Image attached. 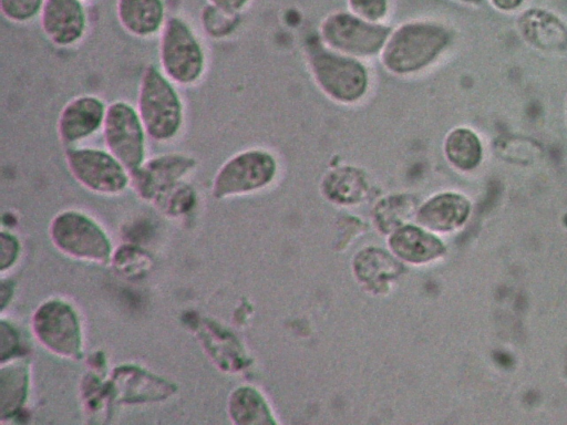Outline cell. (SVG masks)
<instances>
[{
	"instance_id": "1",
	"label": "cell",
	"mask_w": 567,
	"mask_h": 425,
	"mask_svg": "<svg viewBox=\"0 0 567 425\" xmlns=\"http://www.w3.org/2000/svg\"><path fill=\"white\" fill-rule=\"evenodd\" d=\"M450 41L449 30L439 22L406 21L392 29L380 53L381 63L394 75H413L431 66Z\"/></svg>"
},
{
	"instance_id": "2",
	"label": "cell",
	"mask_w": 567,
	"mask_h": 425,
	"mask_svg": "<svg viewBox=\"0 0 567 425\" xmlns=\"http://www.w3.org/2000/svg\"><path fill=\"white\" fill-rule=\"evenodd\" d=\"M307 63L317 86L334 102L355 104L369 91L370 73L365 64L322 41L307 45Z\"/></svg>"
},
{
	"instance_id": "3",
	"label": "cell",
	"mask_w": 567,
	"mask_h": 425,
	"mask_svg": "<svg viewBox=\"0 0 567 425\" xmlns=\"http://www.w3.org/2000/svg\"><path fill=\"white\" fill-rule=\"evenodd\" d=\"M136 110L147 135L156 142L175 138L184 123V104L175 83L153 64L142 73Z\"/></svg>"
},
{
	"instance_id": "4",
	"label": "cell",
	"mask_w": 567,
	"mask_h": 425,
	"mask_svg": "<svg viewBox=\"0 0 567 425\" xmlns=\"http://www.w3.org/2000/svg\"><path fill=\"white\" fill-rule=\"evenodd\" d=\"M159 64L175 84L197 83L206 69V54L192 27L179 17L166 20L159 37Z\"/></svg>"
},
{
	"instance_id": "5",
	"label": "cell",
	"mask_w": 567,
	"mask_h": 425,
	"mask_svg": "<svg viewBox=\"0 0 567 425\" xmlns=\"http://www.w3.org/2000/svg\"><path fill=\"white\" fill-rule=\"evenodd\" d=\"M319 31L327 46L361 59L380 54L392 28L383 22L368 21L350 11H334L323 18Z\"/></svg>"
},
{
	"instance_id": "6",
	"label": "cell",
	"mask_w": 567,
	"mask_h": 425,
	"mask_svg": "<svg viewBox=\"0 0 567 425\" xmlns=\"http://www.w3.org/2000/svg\"><path fill=\"white\" fill-rule=\"evenodd\" d=\"M277 170L278 162L267 149L238 152L217 170L212 193L216 198H226L259 190L275 179Z\"/></svg>"
},
{
	"instance_id": "7",
	"label": "cell",
	"mask_w": 567,
	"mask_h": 425,
	"mask_svg": "<svg viewBox=\"0 0 567 425\" xmlns=\"http://www.w3.org/2000/svg\"><path fill=\"white\" fill-rule=\"evenodd\" d=\"M64 158L74 179L93 193L116 195L131 183L130 172L107 149L68 146Z\"/></svg>"
},
{
	"instance_id": "8",
	"label": "cell",
	"mask_w": 567,
	"mask_h": 425,
	"mask_svg": "<svg viewBox=\"0 0 567 425\" xmlns=\"http://www.w3.org/2000/svg\"><path fill=\"white\" fill-rule=\"evenodd\" d=\"M50 235L58 249L70 257L106 262L111 256V243L104 230L81 211L58 214L51 221Z\"/></svg>"
},
{
	"instance_id": "9",
	"label": "cell",
	"mask_w": 567,
	"mask_h": 425,
	"mask_svg": "<svg viewBox=\"0 0 567 425\" xmlns=\"http://www.w3.org/2000/svg\"><path fill=\"white\" fill-rule=\"evenodd\" d=\"M106 149L132 173L146 157V129L132 104L115 101L107 105L102 127Z\"/></svg>"
},
{
	"instance_id": "10",
	"label": "cell",
	"mask_w": 567,
	"mask_h": 425,
	"mask_svg": "<svg viewBox=\"0 0 567 425\" xmlns=\"http://www.w3.org/2000/svg\"><path fill=\"white\" fill-rule=\"evenodd\" d=\"M32 329L38 341L50 352L63 357L79 356L80 324L66 303L59 300L43 303L32 318Z\"/></svg>"
},
{
	"instance_id": "11",
	"label": "cell",
	"mask_w": 567,
	"mask_h": 425,
	"mask_svg": "<svg viewBox=\"0 0 567 425\" xmlns=\"http://www.w3.org/2000/svg\"><path fill=\"white\" fill-rule=\"evenodd\" d=\"M196 166L194 157L171 153L145 160L130 173L137 194L148 200H155L163 191L179 182Z\"/></svg>"
},
{
	"instance_id": "12",
	"label": "cell",
	"mask_w": 567,
	"mask_h": 425,
	"mask_svg": "<svg viewBox=\"0 0 567 425\" xmlns=\"http://www.w3.org/2000/svg\"><path fill=\"white\" fill-rule=\"evenodd\" d=\"M81 0H44L40 24L47 39L68 48L80 42L87 29V14Z\"/></svg>"
},
{
	"instance_id": "13",
	"label": "cell",
	"mask_w": 567,
	"mask_h": 425,
	"mask_svg": "<svg viewBox=\"0 0 567 425\" xmlns=\"http://www.w3.org/2000/svg\"><path fill=\"white\" fill-rule=\"evenodd\" d=\"M107 106L105 102L92 94L79 95L70 100L61 110L56 132L60 141L73 146L103 127Z\"/></svg>"
},
{
	"instance_id": "14",
	"label": "cell",
	"mask_w": 567,
	"mask_h": 425,
	"mask_svg": "<svg viewBox=\"0 0 567 425\" xmlns=\"http://www.w3.org/2000/svg\"><path fill=\"white\" fill-rule=\"evenodd\" d=\"M470 201L461 194L441 193L432 196L415 211L416 221L435 231H451L467 219Z\"/></svg>"
},
{
	"instance_id": "15",
	"label": "cell",
	"mask_w": 567,
	"mask_h": 425,
	"mask_svg": "<svg viewBox=\"0 0 567 425\" xmlns=\"http://www.w3.org/2000/svg\"><path fill=\"white\" fill-rule=\"evenodd\" d=\"M115 13L121 27L136 38H150L166 22L163 0H116Z\"/></svg>"
},
{
	"instance_id": "16",
	"label": "cell",
	"mask_w": 567,
	"mask_h": 425,
	"mask_svg": "<svg viewBox=\"0 0 567 425\" xmlns=\"http://www.w3.org/2000/svg\"><path fill=\"white\" fill-rule=\"evenodd\" d=\"M389 245L398 257L413 263L431 261L444 252V246L437 237L411 225L395 229Z\"/></svg>"
},
{
	"instance_id": "17",
	"label": "cell",
	"mask_w": 567,
	"mask_h": 425,
	"mask_svg": "<svg viewBox=\"0 0 567 425\" xmlns=\"http://www.w3.org/2000/svg\"><path fill=\"white\" fill-rule=\"evenodd\" d=\"M524 37L534 45L545 50H561L567 46V29L558 18L543 9H530L519 20Z\"/></svg>"
},
{
	"instance_id": "18",
	"label": "cell",
	"mask_w": 567,
	"mask_h": 425,
	"mask_svg": "<svg viewBox=\"0 0 567 425\" xmlns=\"http://www.w3.org/2000/svg\"><path fill=\"white\" fill-rule=\"evenodd\" d=\"M327 198L340 205L360 201L368 191V182L361 169L343 166L330 170L322 180Z\"/></svg>"
},
{
	"instance_id": "19",
	"label": "cell",
	"mask_w": 567,
	"mask_h": 425,
	"mask_svg": "<svg viewBox=\"0 0 567 425\" xmlns=\"http://www.w3.org/2000/svg\"><path fill=\"white\" fill-rule=\"evenodd\" d=\"M28 388V371L24 362L1 363L0 407L1 417L12 416L22 405Z\"/></svg>"
},
{
	"instance_id": "20",
	"label": "cell",
	"mask_w": 567,
	"mask_h": 425,
	"mask_svg": "<svg viewBox=\"0 0 567 425\" xmlns=\"http://www.w3.org/2000/svg\"><path fill=\"white\" fill-rule=\"evenodd\" d=\"M444 153L454 167L471 170L478 165L482 157L480 138L468 128H454L444 141Z\"/></svg>"
},
{
	"instance_id": "21",
	"label": "cell",
	"mask_w": 567,
	"mask_h": 425,
	"mask_svg": "<svg viewBox=\"0 0 567 425\" xmlns=\"http://www.w3.org/2000/svg\"><path fill=\"white\" fill-rule=\"evenodd\" d=\"M229 415L237 424L274 423L262 396L251 387H239L233 392L228 403Z\"/></svg>"
},
{
	"instance_id": "22",
	"label": "cell",
	"mask_w": 567,
	"mask_h": 425,
	"mask_svg": "<svg viewBox=\"0 0 567 425\" xmlns=\"http://www.w3.org/2000/svg\"><path fill=\"white\" fill-rule=\"evenodd\" d=\"M401 265L379 249H367L358 255L354 270L360 280L377 284L401 271Z\"/></svg>"
},
{
	"instance_id": "23",
	"label": "cell",
	"mask_w": 567,
	"mask_h": 425,
	"mask_svg": "<svg viewBox=\"0 0 567 425\" xmlns=\"http://www.w3.org/2000/svg\"><path fill=\"white\" fill-rule=\"evenodd\" d=\"M414 208L415 204L411 197L390 196L375 206L374 220L382 231H394L403 226L404 220L414 211Z\"/></svg>"
},
{
	"instance_id": "24",
	"label": "cell",
	"mask_w": 567,
	"mask_h": 425,
	"mask_svg": "<svg viewBox=\"0 0 567 425\" xmlns=\"http://www.w3.org/2000/svg\"><path fill=\"white\" fill-rule=\"evenodd\" d=\"M238 14L224 11L212 4L206 6L202 11L200 20L206 32L214 38L226 37L238 24Z\"/></svg>"
},
{
	"instance_id": "25",
	"label": "cell",
	"mask_w": 567,
	"mask_h": 425,
	"mask_svg": "<svg viewBox=\"0 0 567 425\" xmlns=\"http://www.w3.org/2000/svg\"><path fill=\"white\" fill-rule=\"evenodd\" d=\"M186 186L178 182L163 191L155 201L167 214H182L194 203V193Z\"/></svg>"
},
{
	"instance_id": "26",
	"label": "cell",
	"mask_w": 567,
	"mask_h": 425,
	"mask_svg": "<svg viewBox=\"0 0 567 425\" xmlns=\"http://www.w3.org/2000/svg\"><path fill=\"white\" fill-rule=\"evenodd\" d=\"M44 0H0L2 15L14 23H25L40 15Z\"/></svg>"
},
{
	"instance_id": "27",
	"label": "cell",
	"mask_w": 567,
	"mask_h": 425,
	"mask_svg": "<svg viewBox=\"0 0 567 425\" xmlns=\"http://www.w3.org/2000/svg\"><path fill=\"white\" fill-rule=\"evenodd\" d=\"M495 147L504 157L514 160H525L540 151L535 142L517 137H504L495 143Z\"/></svg>"
},
{
	"instance_id": "28",
	"label": "cell",
	"mask_w": 567,
	"mask_h": 425,
	"mask_svg": "<svg viewBox=\"0 0 567 425\" xmlns=\"http://www.w3.org/2000/svg\"><path fill=\"white\" fill-rule=\"evenodd\" d=\"M349 11L371 22H383L389 12V0H347Z\"/></svg>"
},
{
	"instance_id": "29",
	"label": "cell",
	"mask_w": 567,
	"mask_h": 425,
	"mask_svg": "<svg viewBox=\"0 0 567 425\" xmlns=\"http://www.w3.org/2000/svg\"><path fill=\"white\" fill-rule=\"evenodd\" d=\"M19 351L17 330L4 320L1 321V363L10 361Z\"/></svg>"
},
{
	"instance_id": "30",
	"label": "cell",
	"mask_w": 567,
	"mask_h": 425,
	"mask_svg": "<svg viewBox=\"0 0 567 425\" xmlns=\"http://www.w3.org/2000/svg\"><path fill=\"white\" fill-rule=\"evenodd\" d=\"M19 243L17 239L4 231L1 234V271L9 268L17 259Z\"/></svg>"
},
{
	"instance_id": "31",
	"label": "cell",
	"mask_w": 567,
	"mask_h": 425,
	"mask_svg": "<svg viewBox=\"0 0 567 425\" xmlns=\"http://www.w3.org/2000/svg\"><path fill=\"white\" fill-rule=\"evenodd\" d=\"M249 1L250 0H207V3L230 13H239L248 6Z\"/></svg>"
},
{
	"instance_id": "32",
	"label": "cell",
	"mask_w": 567,
	"mask_h": 425,
	"mask_svg": "<svg viewBox=\"0 0 567 425\" xmlns=\"http://www.w3.org/2000/svg\"><path fill=\"white\" fill-rule=\"evenodd\" d=\"M493 3L503 10H512L518 7L523 0H492Z\"/></svg>"
},
{
	"instance_id": "33",
	"label": "cell",
	"mask_w": 567,
	"mask_h": 425,
	"mask_svg": "<svg viewBox=\"0 0 567 425\" xmlns=\"http://www.w3.org/2000/svg\"><path fill=\"white\" fill-rule=\"evenodd\" d=\"M458 1H462V2H465V3H478V2H481V0H458Z\"/></svg>"
},
{
	"instance_id": "34",
	"label": "cell",
	"mask_w": 567,
	"mask_h": 425,
	"mask_svg": "<svg viewBox=\"0 0 567 425\" xmlns=\"http://www.w3.org/2000/svg\"><path fill=\"white\" fill-rule=\"evenodd\" d=\"M81 1H83V2H87V1H93V0H81Z\"/></svg>"
}]
</instances>
